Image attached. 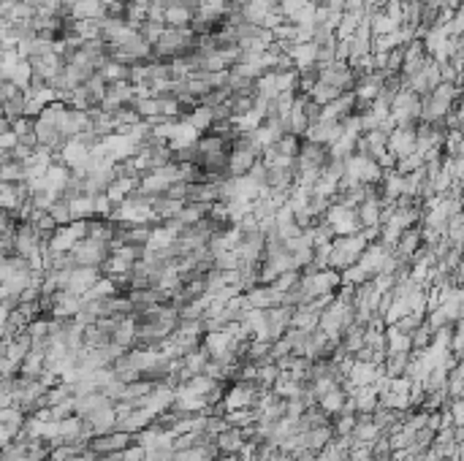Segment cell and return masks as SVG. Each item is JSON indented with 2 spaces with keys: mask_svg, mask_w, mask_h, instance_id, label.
<instances>
[{
  "mask_svg": "<svg viewBox=\"0 0 464 461\" xmlns=\"http://www.w3.org/2000/svg\"><path fill=\"white\" fill-rule=\"evenodd\" d=\"M275 150H277L280 155H285V157H294L296 160V155H299V147H302V138L299 136H294V133H282V136L272 144Z\"/></svg>",
  "mask_w": 464,
  "mask_h": 461,
  "instance_id": "5b68a950",
  "label": "cell"
},
{
  "mask_svg": "<svg viewBox=\"0 0 464 461\" xmlns=\"http://www.w3.org/2000/svg\"><path fill=\"white\" fill-rule=\"evenodd\" d=\"M193 14H196V6H190V3H169L166 14H163V25L166 28H190Z\"/></svg>",
  "mask_w": 464,
  "mask_h": 461,
  "instance_id": "7a4b0ae2",
  "label": "cell"
},
{
  "mask_svg": "<svg viewBox=\"0 0 464 461\" xmlns=\"http://www.w3.org/2000/svg\"><path fill=\"white\" fill-rule=\"evenodd\" d=\"M98 77L104 79L106 84H111V82H128V79H131V65L117 62V60H106L104 65H101Z\"/></svg>",
  "mask_w": 464,
  "mask_h": 461,
  "instance_id": "3957f363",
  "label": "cell"
},
{
  "mask_svg": "<svg viewBox=\"0 0 464 461\" xmlns=\"http://www.w3.org/2000/svg\"><path fill=\"white\" fill-rule=\"evenodd\" d=\"M328 160H331V152H328L326 144H312V141L302 138V147H299V155H296V171H315V174H321Z\"/></svg>",
  "mask_w": 464,
  "mask_h": 461,
  "instance_id": "6da1fadb",
  "label": "cell"
},
{
  "mask_svg": "<svg viewBox=\"0 0 464 461\" xmlns=\"http://www.w3.org/2000/svg\"><path fill=\"white\" fill-rule=\"evenodd\" d=\"M342 92L337 87H331V84H324V82H315L312 84V90L307 92V98L312 104H318V106H326V104H331V101H337Z\"/></svg>",
  "mask_w": 464,
  "mask_h": 461,
  "instance_id": "277c9868",
  "label": "cell"
}]
</instances>
